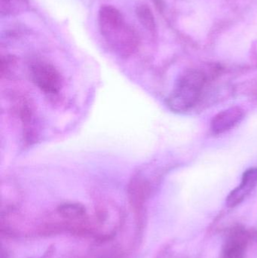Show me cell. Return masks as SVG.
<instances>
[{"mask_svg": "<svg viewBox=\"0 0 257 258\" xmlns=\"http://www.w3.org/2000/svg\"><path fill=\"white\" fill-rule=\"evenodd\" d=\"M98 23L101 34L116 54L128 57L137 49V34L127 25L122 13L117 9L111 6H101Z\"/></svg>", "mask_w": 257, "mask_h": 258, "instance_id": "6da1fadb", "label": "cell"}, {"mask_svg": "<svg viewBox=\"0 0 257 258\" xmlns=\"http://www.w3.org/2000/svg\"><path fill=\"white\" fill-rule=\"evenodd\" d=\"M205 83L206 77L201 71L184 73L167 98L169 108L176 113H184L193 108L200 99Z\"/></svg>", "mask_w": 257, "mask_h": 258, "instance_id": "7a4b0ae2", "label": "cell"}, {"mask_svg": "<svg viewBox=\"0 0 257 258\" xmlns=\"http://www.w3.org/2000/svg\"><path fill=\"white\" fill-rule=\"evenodd\" d=\"M30 74L33 83L42 92L48 95H56L60 92L63 80L53 65L46 62H36L32 65Z\"/></svg>", "mask_w": 257, "mask_h": 258, "instance_id": "3957f363", "label": "cell"}, {"mask_svg": "<svg viewBox=\"0 0 257 258\" xmlns=\"http://www.w3.org/2000/svg\"><path fill=\"white\" fill-rule=\"evenodd\" d=\"M244 110L239 107H232L214 116L211 122L213 133L220 135L238 125L244 118Z\"/></svg>", "mask_w": 257, "mask_h": 258, "instance_id": "277c9868", "label": "cell"}, {"mask_svg": "<svg viewBox=\"0 0 257 258\" xmlns=\"http://www.w3.org/2000/svg\"><path fill=\"white\" fill-rule=\"evenodd\" d=\"M256 184L257 168H250L244 171L239 186L234 189L226 198V206L229 208H234L242 203L244 199L254 189Z\"/></svg>", "mask_w": 257, "mask_h": 258, "instance_id": "5b68a950", "label": "cell"}, {"mask_svg": "<svg viewBox=\"0 0 257 258\" xmlns=\"http://www.w3.org/2000/svg\"><path fill=\"white\" fill-rule=\"evenodd\" d=\"M247 241L244 235H233L226 241L220 258H243L245 253Z\"/></svg>", "mask_w": 257, "mask_h": 258, "instance_id": "8992f818", "label": "cell"}, {"mask_svg": "<svg viewBox=\"0 0 257 258\" xmlns=\"http://www.w3.org/2000/svg\"><path fill=\"white\" fill-rule=\"evenodd\" d=\"M60 216L68 220L82 219L86 215V209L79 203H67L60 205L57 209Z\"/></svg>", "mask_w": 257, "mask_h": 258, "instance_id": "52a82bcc", "label": "cell"}, {"mask_svg": "<svg viewBox=\"0 0 257 258\" xmlns=\"http://www.w3.org/2000/svg\"><path fill=\"white\" fill-rule=\"evenodd\" d=\"M27 0H0V12L3 16L18 15L27 9Z\"/></svg>", "mask_w": 257, "mask_h": 258, "instance_id": "ba28073f", "label": "cell"}, {"mask_svg": "<svg viewBox=\"0 0 257 258\" xmlns=\"http://www.w3.org/2000/svg\"><path fill=\"white\" fill-rule=\"evenodd\" d=\"M137 18L142 25L149 31H154L155 29V22L152 11L146 5H139L136 9Z\"/></svg>", "mask_w": 257, "mask_h": 258, "instance_id": "9c48e42d", "label": "cell"}]
</instances>
